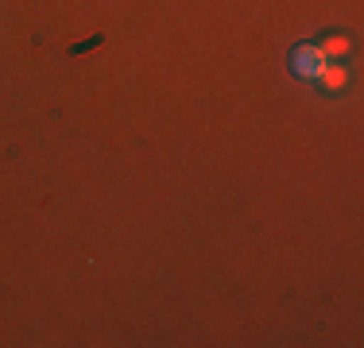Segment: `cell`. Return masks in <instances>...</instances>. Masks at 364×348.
I'll use <instances>...</instances> for the list:
<instances>
[{
  "instance_id": "cell-1",
  "label": "cell",
  "mask_w": 364,
  "mask_h": 348,
  "mask_svg": "<svg viewBox=\"0 0 364 348\" xmlns=\"http://www.w3.org/2000/svg\"><path fill=\"white\" fill-rule=\"evenodd\" d=\"M326 66H329V58L322 55L318 43H299V47L291 50V70L302 82H318V74H322Z\"/></svg>"
},
{
  "instance_id": "cell-2",
  "label": "cell",
  "mask_w": 364,
  "mask_h": 348,
  "mask_svg": "<svg viewBox=\"0 0 364 348\" xmlns=\"http://www.w3.org/2000/svg\"><path fill=\"white\" fill-rule=\"evenodd\" d=\"M318 82H322V89H329V93H341L345 85H349V74H345L341 62H329L322 74H318Z\"/></svg>"
},
{
  "instance_id": "cell-3",
  "label": "cell",
  "mask_w": 364,
  "mask_h": 348,
  "mask_svg": "<svg viewBox=\"0 0 364 348\" xmlns=\"http://www.w3.org/2000/svg\"><path fill=\"white\" fill-rule=\"evenodd\" d=\"M318 47H322V55L329 58V62H333V58H345V55H349V39H345V35H326Z\"/></svg>"
}]
</instances>
